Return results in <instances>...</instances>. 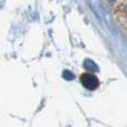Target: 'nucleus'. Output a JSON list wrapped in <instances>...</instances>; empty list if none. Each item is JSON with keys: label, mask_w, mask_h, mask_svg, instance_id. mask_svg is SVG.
I'll list each match as a JSON object with an SVG mask.
<instances>
[{"label": "nucleus", "mask_w": 127, "mask_h": 127, "mask_svg": "<svg viewBox=\"0 0 127 127\" xmlns=\"http://www.w3.org/2000/svg\"><path fill=\"white\" fill-rule=\"evenodd\" d=\"M80 81L84 85V87H86L89 90L96 89L99 85V80L97 79V77L94 76V75H90V74H84L80 78Z\"/></svg>", "instance_id": "obj_1"}, {"label": "nucleus", "mask_w": 127, "mask_h": 127, "mask_svg": "<svg viewBox=\"0 0 127 127\" xmlns=\"http://www.w3.org/2000/svg\"><path fill=\"white\" fill-rule=\"evenodd\" d=\"M84 67H85L87 70L93 71V72H95V71H97V70H98V66L93 62L92 59H86L85 62H84Z\"/></svg>", "instance_id": "obj_2"}, {"label": "nucleus", "mask_w": 127, "mask_h": 127, "mask_svg": "<svg viewBox=\"0 0 127 127\" xmlns=\"http://www.w3.org/2000/svg\"><path fill=\"white\" fill-rule=\"evenodd\" d=\"M63 77L65 79H67V80H72V79L75 78V75L72 74L71 71H69V70H65V71L63 72Z\"/></svg>", "instance_id": "obj_3"}, {"label": "nucleus", "mask_w": 127, "mask_h": 127, "mask_svg": "<svg viewBox=\"0 0 127 127\" xmlns=\"http://www.w3.org/2000/svg\"><path fill=\"white\" fill-rule=\"evenodd\" d=\"M109 1H115V0H109Z\"/></svg>", "instance_id": "obj_4"}]
</instances>
